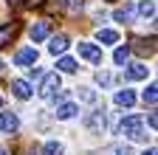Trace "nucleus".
Listing matches in <instances>:
<instances>
[{
  "label": "nucleus",
  "mask_w": 158,
  "mask_h": 155,
  "mask_svg": "<svg viewBox=\"0 0 158 155\" xmlns=\"http://www.w3.org/2000/svg\"><path fill=\"white\" fill-rule=\"evenodd\" d=\"M37 62V51L34 48H23L14 54V65H34Z\"/></svg>",
  "instance_id": "nucleus-6"
},
{
  "label": "nucleus",
  "mask_w": 158,
  "mask_h": 155,
  "mask_svg": "<svg viewBox=\"0 0 158 155\" xmlns=\"http://www.w3.org/2000/svg\"><path fill=\"white\" fill-rule=\"evenodd\" d=\"M65 48H68V37H65V34H54V37H51L48 51L56 56V54H65Z\"/></svg>",
  "instance_id": "nucleus-10"
},
{
  "label": "nucleus",
  "mask_w": 158,
  "mask_h": 155,
  "mask_svg": "<svg viewBox=\"0 0 158 155\" xmlns=\"http://www.w3.org/2000/svg\"><path fill=\"white\" fill-rule=\"evenodd\" d=\"M56 68L62 71V73H73V71H76V62L71 59V56H62V59L56 62Z\"/></svg>",
  "instance_id": "nucleus-17"
},
{
  "label": "nucleus",
  "mask_w": 158,
  "mask_h": 155,
  "mask_svg": "<svg viewBox=\"0 0 158 155\" xmlns=\"http://www.w3.org/2000/svg\"><path fill=\"white\" fill-rule=\"evenodd\" d=\"M0 68H3V62H0Z\"/></svg>",
  "instance_id": "nucleus-31"
},
{
  "label": "nucleus",
  "mask_w": 158,
  "mask_h": 155,
  "mask_svg": "<svg viewBox=\"0 0 158 155\" xmlns=\"http://www.w3.org/2000/svg\"><path fill=\"white\" fill-rule=\"evenodd\" d=\"M0 107H3V96H0Z\"/></svg>",
  "instance_id": "nucleus-30"
},
{
  "label": "nucleus",
  "mask_w": 158,
  "mask_h": 155,
  "mask_svg": "<svg viewBox=\"0 0 158 155\" xmlns=\"http://www.w3.org/2000/svg\"><path fill=\"white\" fill-rule=\"evenodd\" d=\"M116 104L118 107H133L135 104V93L133 90H118L116 93Z\"/></svg>",
  "instance_id": "nucleus-13"
},
{
  "label": "nucleus",
  "mask_w": 158,
  "mask_h": 155,
  "mask_svg": "<svg viewBox=\"0 0 158 155\" xmlns=\"http://www.w3.org/2000/svg\"><path fill=\"white\" fill-rule=\"evenodd\" d=\"M96 79H99V85H105V88H107V85H113V73L99 71V73H96Z\"/></svg>",
  "instance_id": "nucleus-22"
},
{
  "label": "nucleus",
  "mask_w": 158,
  "mask_h": 155,
  "mask_svg": "<svg viewBox=\"0 0 158 155\" xmlns=\"http://www.w3.org/2000/svg\"><path fill=\"white\" fill-rule=\"evenodd\" d=\"M56 90H59V73H45L43 85H40V96H43V99H51Z\"/></svg>",
  "instance_id": "nucleus-3"
},
{
  "label": "nucleus",
  "mask_w": 158,
  "mask_h": 155,
  "mask_svg": "<svg viewBox=\"0 0 158 155\" xmlns=\"http://www.w3.org/2000/svg\"><path fill=\"white\" fill-rule=\"evenodd\" d=\"M76 48H79V56H82V59H88L93 65L102 62V48H99V45H93V43H79Z\"/></svg>",
  "instance_id": "nucleus-2"
},
{
  "label": "nucleus",
  "mask_w": 158,
  "mask_h": 155,
  "mask_svg": "<svg viewBox=\"0 0 158 155\" xmlns=\"http://www.w3.org/2000/svg\"><path fill=\"white\" fill-rule=\"evenodd\" d=\"M96 40L105 43V45H113V43H118V31H113V28H99L96 31Z\"/></svg>",
  "instance_id": "nucleus-12"
},
{
  "label": "nucleus",
  "mask_w": 158,
  "mask_h": 155,
  "mask_svg": "<svg viewBox=\"0 0 158 155\" xmlns=\"http://www.w3.org/2000/svg\"><path fill=\"white\" fill-rule=\"evenodd\" d=\"M133 14H135L133 6H124V9H116V11H113V20H116V23H130Z\"/></svg>",
  "instance_id": "nucleus-14"
},
{
  "label": "nucleus",
  "mask_w": 158,
  "mask_h": 155,
  "mask_svg": "<svg viewBox=\"0 0 158 155\" xmlns=\"http://www.w3.org/2000/svg\"><path fill=\"white\" fill-rule=\"evenodd\" d=\"M11 93L17 96V99H31V85L23 82V79H14L11 82Z\"/></svg>",
  "instance_id": "nucleus-11"
},
{
  "label": "nucleus",
  "mask_w": 158,
  "mask_h": 155,
  "mask_svg": "<svg viewBox=\"0 0 158 155\" xmlns=\"http://www.w3.org/2000/svg\"><path fill=\"white\" fill-rule=\"evenodd\" d=\"M9 6H20V3H26V0H6Z\"/></svg>",
  "instance_id": "nucleus-28"
},
{
  "label": "nucleus",
  "mask_w": 158,
  "mask_h": 155,
  "mask_svg": "<svg viewBox=\"0 0 158 155\" xmlns=\"http://www.w3.org/2000/svg\"><path fill=\"white\" fill-rule=\"evenodd\" d=\"M48 28H51V26H48L45 20H40V23H34V26H31V31H28V34H31V40H34V43H43L45 37H48Z\"/></svg>",
  "instance_id": "nucleus-9"
},
{
  "label": "nucleus",
  "mask_w": 158,
  "mask_h": 155,
  "mask_svg": "<svg viewBox=\"0 0 158 155\" xmlns=\"http://www.w3.org/2000/svg\"><path fill=\"white\" fill-rule=\"evenodd\" d=\"M127 59H130V48H127V45H124V48H116V54H113V62H116V65H124Z\"/></svg>",
  "instance_id": "nucleus-19"
},
{
  "label": "nucleus",
  "mask_w": 158,
  "mask_h": 155,
  "mask_svg": "<svg viewBox=\"0 0 158 155\" xmlns=\"http://www.w3.org/2000/svg\"><path fill=\"white\" fill-rule=\"evenodd\" d=\"M138 11L144 17H152L155 14V0H141V3H138Z\"/></svg>",
  "instance_id": "nucleus-20"
},
{
  "label": "nucleus",
  "mask_w": 158,
  "mask_h": 155,
  "mask_svg": "<svg viewBox=\"0 0 158 155\" xmlns=\"http://www.w3.org/2000/svg\"><path fill=\"white\" fill-rule=\"evenodd\" d=\"M127 79H147V68H144L141 62L130 65V68H127Z\"/></svg>",
  "instance_id": "nucleus-15"
},
{
  "label": "nucleus",
  "mask_w": 158,
  "mask_h": 155,
  "mask_svg": "<svg viewBox=\"0 0 158 155\" xmlns=\"http://www.w3.org/2000/svg\"><path fill=\"white\" fill-rule=\"evenodd\" d=\"M85 6V0H71V9H82Z\"/></svg>",
  "instance_id": "nucleus-26"
},
{
  "label": "nucleus",
  "mask_w": 158,
  "mask_h": 155,
  "mask_svg": "<svg viewBox=\"0 0 158 155\" xmlns=\"http://www.w3.org/2000/svg\"><path fill=\"white\" fill-rule=\"evenodd\" d=\"M28 3H31V6H43L45 0H28Z\"/></svg>",
  "instance_id": "nucleus-29"
},
{
  "label": "nucleus",
  "mask_w": 158,
  "mask_h": 155,
  "mask_svg": "<svg viewBox=\"0 0 158 155\" xmlns=\"http://www.w3.org/2000/svg\"><path fill=\"white\" fill-rule=\"evenodd\" d=\"M76 113H79V107H76L73 102H65V104H59V107H56V113H54V116H56L59 121H68V119H73Z\"/></svg>",
  "instance_id": "nucleus-7"
},
{
  "label": "nucleus",
  "mask_w": 158,
  "mask_h": 155,
  "mask_svg": "<svg viewBox=\"0 0 158 155\" xmlns=\"http://www.w3.org/2000/svg\"><path fill=\"white\" fill-rule=\"evenodd\" d=\"M113 155H133V149H130V147H116Z\"/></svg>",
  "instance_id": "nucleus-24"
},
{
  "label": "nucleus",
  "mask_w": 158,
  "mask_h": 155,
  "mask_svg": "<svg viewBox=\"0 0 158 155\" xmlns=\"http://www.w3.org/2000/svg\"><path fill=\"white\" fill-rule=\"evenodd\" d=\"M88 127L90 130H102L105 127V113H90L88 116Z\"/></svg>",
  "instance_id": "nucleus-16"
},
{
  "label": "nucleus",
  "mask_w": 158,
  "mask_h": 155,
  "mask_svg": "<svg viewBox=\"0 0 158 155\" xmlns=\"http://www.w3.org/2000/svg\"><path fill=\"white\" fill-rule=\"evenodd\" d=\"M20 127V119L14 113H0V133H14Z\"/></svg>",
  "instance_id": "nucleus-5"
},
{
  "label": "nucleus",
  "mask_w": 158,
  "mask_h": 155,
  "mask_svg": "<svg viewBox=\"0 0 158 155\" xmlns=\"http://www.w3.org/2000/svg\"><path fill=\"white\" fill-rule=\"evenodd\" d=\"M130 51L141 54V56H144V54L150 56V54L155 51V40H152V37H150V40H133V48H130Z\"/></svg>",
  "instance_id": "nucleus-8"
},
{
  "label": "nucleus",
  "mask_w": 158,
  "mask_h": 155,
  "mask_svg": "<svg viewBox=\"0 0 158 155\" xmlns=\"http://www.w3.org/2000/svg\"><path fill=\"white\" fill-rule=\"evenodd\" d=\"M155 90H158V88H155V85H150V88H147V90L141 93V99H144V104H150V107L155 104V99H158V93H155Z\"/></svg>",
  "instance_id": "nucleus-21"
},
{
  "label": "nucleus",
  "mask_w": 158,
  "mask_h": 155,
  "mask_svg": "<svg viewBox=\"0 0 158 155\" xmlns=\"http://www.w3.org/2000/svg\"><path fill=\"white\" fill-rule=\"evenodd\" d=\"M43 155H62V144H59V141H45Z\"/></svg>",
  "instance_id": "nucleus-18"
},
{
  "label": "nucleus",
  "mask_w": 158,
  "mask_h": 155,
  "mask_svg": "<svg viewBox=\"0 0 158 155\" xmlns=\"http://www.w3.org/2000/svg\"><path fill=\"white\" fill-rule=\"evenodd\" d=\"M79 99H82V102H96V93L90 88H79Z\"/></svg>",
  "instance_id": "nucleus-23"
},
{
  "label": "nucleus",
  "mask_w": 158,
  "mask_h": 155,
  "mask_svg": "<svg viewBox=\"0 0 158 155\" xmlns=\"http://www.w3.org/2000/svg\"><path fill=\"white\" fill-rule=\"evenodd\" d=\"M147 124H150V127L155 130V124H158V119H155V113H150V116H147Z\"/></svg>",
  "instance_id": "nucleus-25"
},
{
  "label": "nucleus",
  "mask_w": 158,
  "mask_h": 155,
  "mask_svg": "<svg viewBox=\"0 0 158 155\" xmlns=\"http://www.w3.org/2000/svg\"><path fill=\"white\" fill-rule=\"evenodd\" d=\"M141 155H158V152H155V147H150V149H144Z\"/></svg>",
  "instance_id": "nucleus-27"
},
{
  "label": "nucleus",
  "mask_w": 158,
  "mask_h": 155,
  "mask_svg": "<svg viewBox=\"0 0 158 155\" xmlns=\"http://www.w3.org/2000/svg\"><path fill=\"white\" fill-rule=\"evenodd\" d=\"M17 31H20L17 23H3V26H0V48H9L11 40L17 37Z\"/></svg>",
  "instance_id": "nucleus-4"
},
{
  "label": "nucleus",
  "mask_w": 158,
  "mask_h": 155,
  "mask_svg": "<svg viewBox=\"0 0 158 155\" xmlns=\"http://www.w3.org/2000/svg\"><path fill=\"white\" fill-rule=\"evenodd\" d=\"M141 116H127V119L122 121V127H118V133L122 135H127V138H133V141H141L144 138V133H141Z\"/></svg>",
  "instance_id": "nucleus-1"
}]
</instances>
